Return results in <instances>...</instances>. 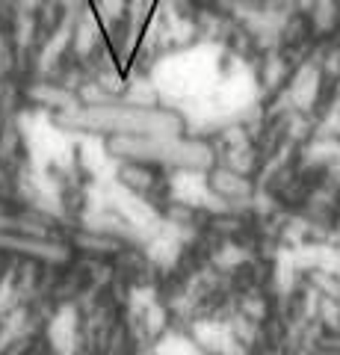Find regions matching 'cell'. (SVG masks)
<instances>
[{
  "label": "cell",
  "mask_w": 340,
  "mask_h": 355,
  "mask_svg": "<svg viewBox=\"0 0 340 355\" xmlns=\"http://www.w3.org/2000/svg\"><path fill=\"white\" fill-rule=\"evenodd\" d=\"M80 121H86V125H104V128H116V130H154V128H175L172 119H163V116H148V113H83ZM157 133V130H154Z\"/></svg>",
  "instance_id": "cell-1"
}]
</instances>
